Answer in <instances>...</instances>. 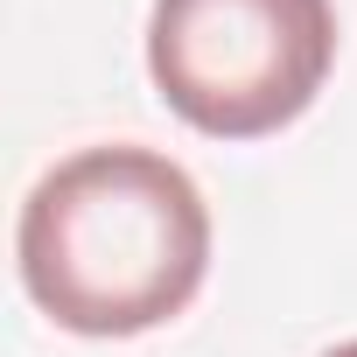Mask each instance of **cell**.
Returning <instances> with one entry per match:
<instances>
[{"label": "cell", "instance_id": "cell-3", "mask_svg": "<svg viewBox=\"0 0 357 357\" xmlns=\"http://www.w3.org/2000/svg\"><path fill=\"white\" fill-rule=\"evenodd\" d=\"M329 357H357V343H336V350H329Z\"/></svg>", "mask_w": 357, "mask_h": 357}, {"label": "cell", "instance_id": "cell-2", "mask_svg": "<svg viewBox=\"0 0 357 357\" xmlns=\"http://www.w3.org/2000/svg\"><path fill=\"white\" fill-rule=\"evenodd\" d=\"M336 63L329 0H154V91L211 140H259L301 119Z\"/></svg>", "mask_w": 357, "mask_h": 357}, {"label": "cell", "instance_id": "cell-1", "mask_svg": "<svg viewBox=\"0 0 357 357\" xmlns=\"http://www.w3.org/2000/svg\"><path fill=\"white\" fill-rule=\"evenodd\" d=\"M22 287L70 336H140L183 315L211 273V211L154 147H84L22 204Z\"/></svg>", "mask_w": 357, "mask_h": 357}]
</instances>
